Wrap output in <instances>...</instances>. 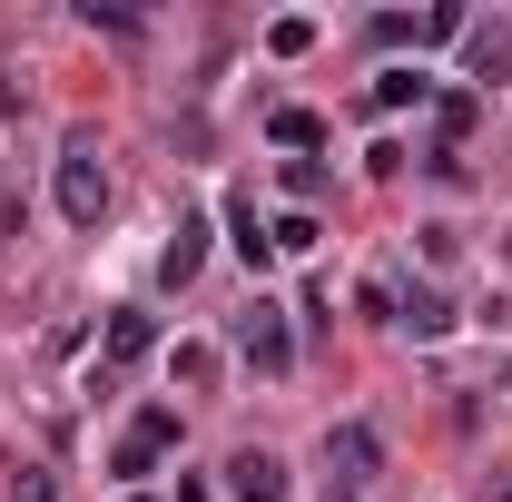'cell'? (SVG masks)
Returning a JSON list of instances; mask_svg holds the SVG:
<instances>
[{
	"instance_id": "obj_16",
	"label": "cell",
	"mask_w": 512,
	"mask_h": 502,
	"mask_svg": "<svg viewBox=\"0 0 512 502\" xmlns=\"http://www.w3.org/2000/svg\"><path fill=\"white\" fill-rule=\"evenodd\" d=\"M10 237H20V207H10V197H0V247H10Z\"/></svg>"
},
{
	"instance_id": "obj_11",
	"label": "cell",
	"mask_w": 512,
	"mask_h": 502,
	"mask_svg": "<svg viewBox=\"0 0 512 502\" xmlns=\"http://www.w3.org/2000/svg\"><path fill=\"white\" fill-rule=\"evenodd\" d=\"M168 375L188 384V394H207V384H217V345H178V355H168Z\"/></svg>"
},
{
	"instance_id": "obj_13",
	"label": "cell",
	"mask_w": 512,
	"mask_h": 502,
	"mask_svg": "<svg viewBox=\"0 0 512 502\" xmlns=\"http://www.w3.org/2000/svg\"><path fill=\"white\" fill-rule=\"evenodd\" d=\"M316 138H325L316 109H276V148H316Z\"/></svg>"
},
{
	"instance_id": "obj_9",
	"label": "cell",
	"mask_w": 512,
	"mask_h": 502,
	"mask_svg": "<svg viewBox=\"0 0 512 502\" xmlns=\"http://www.w3.org/2000/svg\"><path fill=\"white\" fill-rule=\"evenodd\" d=\"M227 247L247 256V266H266V256H276V237L256 227V197H227Z\"/></svg>"
},
{
	"instance_id": "obj_17",
	"label": "cell",
	"mask_w": 512,
	"mask_h": 502,
	"mask_svg": "<svg viewBox=\"0 0 512 502\" xmlns=\"http://www.w3.org/2000/svg\"><path fill=\"white\" fill-rule=\"evenodd\" d=\"M138 502H148V493H138Z\"/></svg>"
},
{
	"instance_id": "obj_8",
	"label": "cell",
	"mask_w": 512,
	"mask_h": 502,
	"mask_svg": "<svg viewBox=\"0 0 512 502\" xmlns=\"http://www.w3.org/2000/svg\"><path fill=\"white\" fill-rule=\"evenodd\" d=\"M197 266H207V227L178 217V237H168V256H158V276H168V286H197Z\"/></svg>"
},
{
	"instance_id": "obj_2",
	"label": "cell",
	"mask_w": 512,
	"mask_h": 502,
	"mask_svg": "<svg viewBox=\"0 0 512 502\" xmlns=\"http://www.w3.org/2000/svg\"><path fill=\"white\" fill-rule=\"evenodd\" d=\"M237 355H247L256 375H286V365H296V335H286V306H276V296H256V306L237 315Z\"/></svg>"
},
{
	"instance_id": "obj_3",
	"label": "cell",
	"mask_w": 512,
	"mask_h": 502,
	"mask_svg": "<svg viewBox=\"0 0 512 502\" xmlns=\"http://www.w3.org/2000/svg\"><path fill=\"white\" fill-rule=\"evenodd\" d=\"M168 443H178V414H168V404H148V414H138V424L119 434L109 473H128V483H138V473H158V463H168Z\"/></svg>"
},
{
	"instance_id": "obj_15",
	"label": "cell",
	"mask_w": 512,
	"mask_h": 502,
	"mask_svg": "<svg viewBox=\"0 0 512 502\" xmlns=\"http://www.w3.org/2000/svg\"><path fill=\"white\" fill-rule=\"evenodd\" d=\"M10 502H60V483L50 473H10Z\"/></svg>"
},
{
	"instance_id": "obj_1",
	"label": "cell",
	"mask_w": 512,
	"mask_h": 502,
	"mask_svg": "<svg viewBox=\"0 0 512 502\" xmlns=\"http://www.w3.org/2000/svg\"><path fill=\"white\" fill-rule=\"evenodd\" d=\"M60 217H69V227H99V217H109V168H99V138H69V148H60Z\"/></svg>"
},
{
	"instance_id": "obj_14",
	"label": "cell",
	"mask_w": 512,
	"mask_h": 502,
	"mask_svg": "<svg viewBox=\"0 0 512 502\" xmlns=\"http://www.w3.org/2000/svg\"><path fill=\"white\" fill-rule=\"evenodd\" d=\"M266 50H276V60H296V50H316V20H296V10H286V20L266 30Z\"/></svg>"
},
{
	"instance_id": "obj_12",
	"label": "cell",
	"mask_w": 512,
	"mask_h": 502,
	"mask_svg": "<svg viewBox=\"0 0 512 502\" xmlns=\"http://www.w3.org/2000/svg\"><path fill=\"white\" fill-rule=\"evenodd\" d=\"M424 89H434V79H424V69H384V79H375V109H414V99H424Z\"/></svg>"
},
{
	"instance_id": "obj_7",
	"label": "cell",
	"mask_w": 512,
	"mask_h": 502,
	"mask_svg": "<svg viewBox=\"0 0 512 502\" xmlns=\"http://www.w3.org/2000/svg\"><path fill=\"white\" fill-rule=\"evenodd\" d=\"M463 40H473V79H483V89H493V79H512V20H473Z\"/></svg>"
},
{
	"instance_id": "obj_5",
	"label": "cell",
	"mask_w": 512,
	"mask_h": 502,
	"mask_svg": "<svg viewBox=\"0 0 512 502\" xmlns=\"http://www.w3.org/2000/svg\"><path fill=\"white\" fill-rule=\"evenodd\" d=\"M227 493H237V502H286V463H276L266 443L227 453Z\"/></svg>"
},
{
	"instance_id": "obj_6",
	"label": "cell",
	"mask_w": 512,
	"mask_h": 502,
	"mask_svg": "<svg viewBox=\"0 0 512 502\" xmlns=\"http://www.w3.org/2000/svg\"><path fill=\"white\" fill-rule=\"evenodd\" d=\"M394 325H404L414 345H434V335H453V306L434 296V286H414V296H394Z\"/></svg>"
},
{
	"instance_id": "obj_10",
	"label": "cell",
	"mask_w": 512,
	"mask_h": 502,
	"mask_svg": "<svg viewBox=\"0 0 512 502\" xmlns=\"http://www.w3.org/2000/svg\"><path fill=\"white\" fill-rule=\"evenodd\" d=\"M148 345H158V325H148V315H109V365H138Z\"/></svg>"
},
{
	"instance_id": "obj_4",
	"label": "cell",
	"mask_w": 512,
	"mask_h": 502,
	"mask_svg": "<svg viewBox=\"0 0 512 502\" xmlns=\"http://www.w3.org/2000/svg\"><path fill=\"white\" fill-rule=\"evenodd\" d=\"M325 473H335V483H375L384 473L375 424H325Z\"/></svg>"
}]
</instances>
